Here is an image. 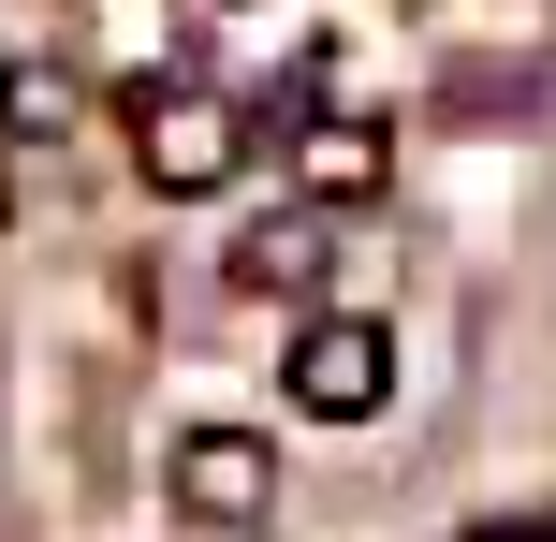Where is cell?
I'll return each instance as SVG.
<instances>
[{"instance_id":"1","label":"cell","mask_w":556,"mask_h":542,"mask_svg":"<svg viewBox=\"0 0 556 542\" xmlns=\"http://www.w3.org/2000/svg\"><path fill=\"white\" fill-rule=\"evenodd\" d=\"M132 162H147V191H176V205H191V191H220V176L235 162H250V117H235L220 103V88H132Z\"/></svg>"},{"instance_id":"2","label":"cell","mask_w":556,"mask_h":542,"mask_svg":"<svg viewBox=\"0 0 556 542\" xmlns=\"http://www.w3.org/2000/svg\"><path fill=\"white\" fill-rule=\"evenodd\" d=\"M381 396H395V338H381L366 308H323V323L293 338V411H323V426H366Z\"/></svg>"},{"instance_id":"3","label":"cell","mask_w":556,"mask_h":542,"mask_svg":"<svg viewBox=\"0 0 556 542\" xmlns=\"http://www.w3.org/2000/svg\"><path fill=\"white\" fill-rule=\"evenodd\" d=\"M176 514H191V528H264L278 514V440H250V426H205L191 440V455H176Z\"/></svg>"},{"instance_id":"4","label":"cell","mask_w":556,"mask_h":542,"mask_svg":"<svg viewBox=\"0 0 556 542\" xmlns=\"http://www.w3.org/2000/svg\"><path fill=\"white\" fill-rule=\"evenodd\" d=\"M323 220H337L323 191L278 205V220H250V235H235V293H307V279H323Z\"/></svg>"},{"instance_id":"5","label":"cell","mask_w":556,"mask_h":542,"mask_svg":"<svg viewBox=\"0 0 556 542\" xmlns=\"http://www.w3.org/2000/svg\"><path fill=\"white\" fill-rule=\"evenodd\" d=\"M293 176H307V191H323V205H366V191H381V176H395V147H381V117H307Z\"/></svg>"},{"instance_id":"6","label":"cell","mask_w":556,"mask_h":542,"mask_svg":"<svg viewBox=\"0 0 556 542\" xmlns=\"http://www.w3.org/2000/svg\"><path fill=\"white\" fill-rule=\"evenodd\" d=\"M469 542H556V528L542 514H498V528H469Z\"/></svg>"}]
</instances>
